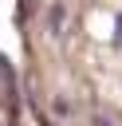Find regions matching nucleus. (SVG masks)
<instances>
[{"mask_svg":"<svg viewBox=\"0 0 122 126\" xmlns=\"http://www.w3.org/2000/svg\"><path fill=\"white\" fill-rule=\"evenodd\" d=\"M63 24H67V4L55 0V4L47 8V32H63Z\"/></svg>","mask_w":122,"mask_h":126,"instance_id":"f257e3e1","label":"nucleus"},{"mask_svg":"<svg viewBox=\"0 0 122 126\" xmlns=\"http://www.w3.org/2000/svg\"><path fill=\"white\" fill-rule=\"evenodd\" d=\"M114 43H118V47H122V16H118V20H114Z\"/></svg>","mask_w":122,"mask_h":126,"instance_id":"f03ea898","label":"nucleus"},{"mask_svg":"<svg viewBox=\"0 0 122 126\" xmlns=\"http://www.w3.org/2000/svg\"><path fill=\"white\" fill-rule=\"evenodd\" d=\"M94 126H114V122L110 118H94Z\"/></svg>","mask_w":122,"mask_h":126,"instance_id":"7ed1b4c3","label":"nucleus"}]
</instances>
